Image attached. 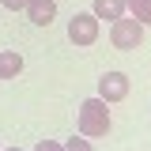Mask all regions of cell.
I'll use <instances>...</instances> for the list:
<instances>
[{
  "label": "cell",
  "mask_w": 151,
  "mask_h": 151,
  "mask_svg": "<svg viewBox=\"0 0 151 151\" xmlns=\"http://www.w3.org/2000/svg\"><path fill=\"white\" fill-rule=\"evenodd\" d=\"M110 102H102L98 94L87 98L83 106H79V136H87V140H98V136H106L110 132V110H106Z\"/></svg>",
  "instance_id": "cell-1"
},
{
  "label": "cell",
  "mask_w": 151,
  "mask_h": 151,
  "mask_svg": "<svg viewBox=\"0 0 151 151\" xmlns=\"http://www.w3.org/2000/svg\"><path fill=\"white\" fill-rule=\"evenodd\" d=\"M110 42H113V49H136V45H144V23H140V19H132V15L113 19Z\"/></svg>",
  "instance_id": "cell-2"
},
{
  "label": "cell",
  "mask_w": 151,
  "mask_h": 151,
  "mask_svg": "<svg viewBox=\"0 0 151 151\" xmlns=\"http://www.w3.org/2000/svg\"><path fill=\"white\" fill-rule=\"evenodd\" d=\"M68 42L79 45V49H87V45L98 42V19H94V12H79V15L68 19Z\"/></svg>",
  "instance_id": "cell-3"
},
{
  "label": "cell",
  "mask_w": 151,
  "mask_h": 151,
  "mask_svg": "<svg viewBox=\"0 0 151 151\" xmlns=\"http://www.w3.org/2000/svg\"><path fill=\"white\" fill-rule=\"evenodd\" d=\"M129 94V76L125 72H106L98 79V98L102 102H121Z\"/></svg>",
  "instance_id": "cell-4"
},
{
  "label": "cell",
  "mask_w": 151,
  "mask_h": 151,
  "mask_svg": "<svg viewBox=\"0 0 151 151\" xmlns=\"http://www.w3.org/2000/svg\"><path fill=\"white\" fill-rule=\"evenodd\" d=\"M27 15H30V23H38V27H49L57 19V0H27V8H23Z\"/></svg>",
  "instance_id": "cell-5"
},
{
  "label": "cell",
  "mask_w": 151,
  "mask_h": 151,
  "mask_svg": "<svg viewBox=\"0 0 151 151\" xmlns=\"http://www.w3.org/2000/svg\"><path fill=\"white\" fill-rule=\"evenodd\" d=\"M23 72V53L19 49H0V79H15Z\"/></svg>",
  "instance_id": "cell-6"
},
{
  "label": "cell",
  "mask_w": 151,
  "mask_h": 151,
  "mask_svg": "<svg viewBox=\"0 0 151 151\" xmlns=\"http://www.w3.org/2000/svg\"><path fill=\"white\" fill-rule=\"evenodd\" d=\"M125 0H94V19H121Z\"/></svg>",
  "instance_id": "cell-7"
},
{
  "label": "cell",
  "mask_w": 151,
  "mask_h": 151,
  "mask_svg": "<svg viewBox=\"0 0 151 151\" xmlns=\"http://www.w3.org/2000/svg\"><path fill=\"white\" fill-rule=\"evenodd\" d=\"M125 12L147 27V23H151V0H125Z\"/></svg>",
  "instance_id": "cell-8"
},
{
  "label": "cell",
  "mask_w": 151,
  "mask_h": 151,
  "mask_svg": "<svg viewBox=\"0 0 151 151\" xmlns=\"http://www.w3.org/2000/svg\"><path fill=\"white\" fill-rule=\"evenodd\" d=\"M64 151H94V144L87 140V136H72V140L64 144Z\"/></svg>",
  "instance_id": "cell-9"
},
{
  "label": "cell",
  "mask_w": 151,
  "mask_h": 151,
  "mask_svg": "<svg viewBox=\"0 0 151 151\" xmlns=\"http://www.w3.org/2000/svg\"><path fill=\"white\" fill-rule=\"evenodd\" d=\"M34 151H64V144H57V140H38Z\"/></svg>",
  "instance_id": "cell-10"
},
{
  "label": "cell",
  "mask_w": 151,
  "mask_h": 151,
  "mask_svg": "<svg viewBox=\"0 0 151 151\" xmlns=\"http://www.w3.org/2000/svg\"><path fill=\"white\" fill-rule=\"evenodd\" d=\"M0 4H4L8 12H23V8H27V0H0Z\"/></svg>",
  "instance_id": "cell-11"
},
{
  "label": "cell",
  "mask_w": 151,
  "mask_h": 151,
  "mask_svg": "<svg viewBox=\"0 0 151 151\" xmlns=\"http://www.w3.org/2000/svg\"><path fill=\"white\" fill-rule=\"evenodd\" d=\"M8 151H23V147H8Z\"/></svg>",
  "instance_id": "cell-12"
}]
</instances>
